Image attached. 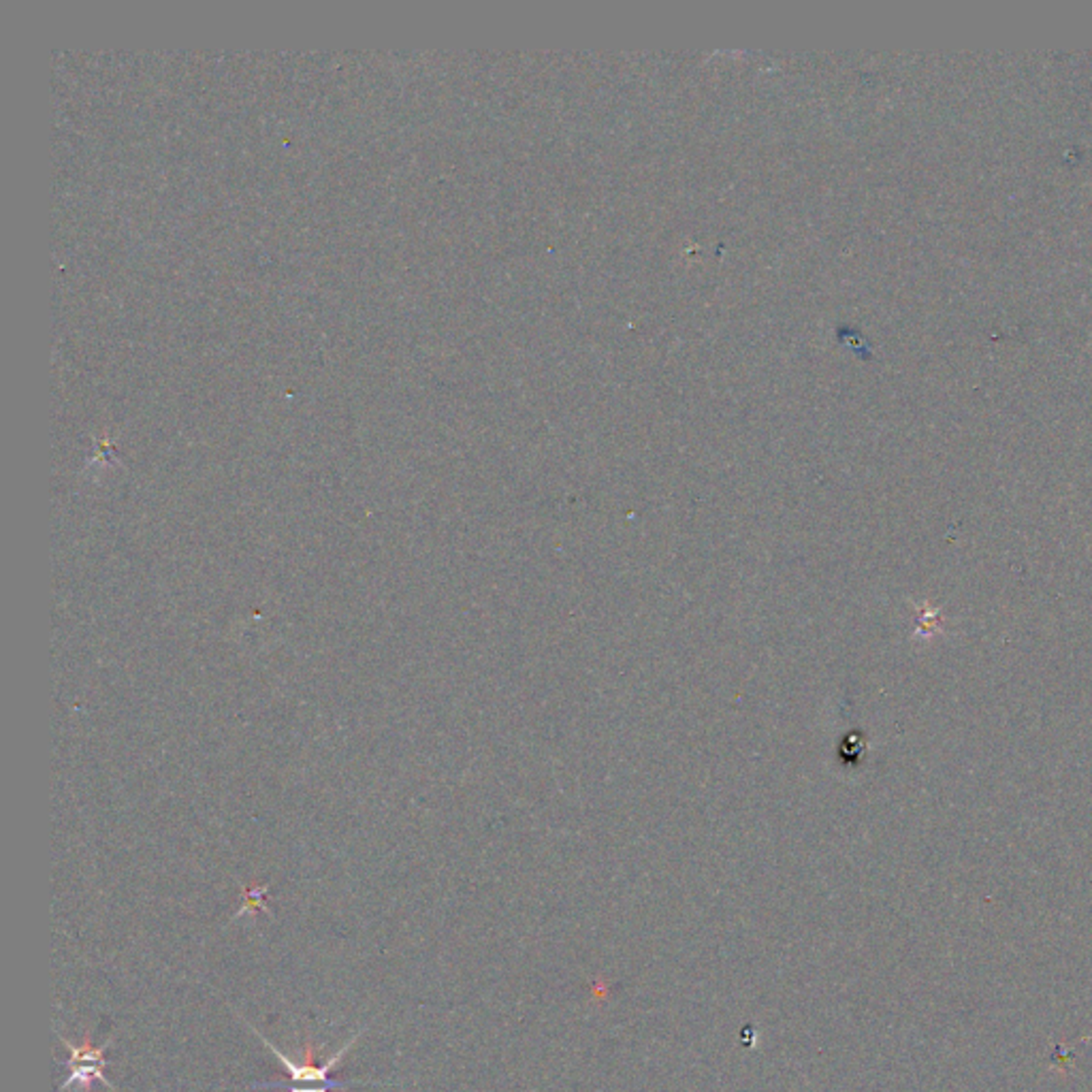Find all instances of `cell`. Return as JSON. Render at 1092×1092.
I'll list each match as a JSON object with an SVG mask.
<instances>
[{"instance_id": "cell-1", "label": "cell", "mask_w": 1092, "mask_h": 1092, "mask_svg": "<svg viewBox=\"0 0 1092 1092\" xmlns=\"http://www.w3.org/2000/svg\"><path fill=\"white\" fill-rule=\"evenodd\" d=\"M252 1031H255V1028H252ZM255 1033H256V1031H255ZM256 1035L263 1039V1043H265V1046H267L269 1049H271V1052L276 1054V1057L279 1058V1063L284 1065V1069H287V1073H288V1078H290V1084H302V1086L331 1084V1086H335V1088H342V1090L348 1088V1086L357 1084V1081H337V1080H331V1078H329V1073H331V1071H334L335 1065L340 1063L342 1058H344V1054L348 1052V1049H350V1046H352V1043L357 1041V1039H358V1035H361V1033H358V1035L352 1037L350 1041H348L346 1046L342 1048L340 1052L335 1054V1057H331L329 1060H326L325 1065H314V1049L310 1048V1046L305 1048V1060H303L302 1065H297V1063H293V1060H290V1058L287 1057V1054H282V1052H279V1049H278L276 1046H273V1043L269 1041V1039L263 1037L261 1033H256Z\"/></svg>"}, {"instance_id": "cell-2", "label": "cell", "mask_w": 1092, "mask_h": 1092, "mask_svg": "<svg viewBox=\"0 0 1092 1092\" xmlns=\"http://www.w3.org/2000/svg\"><path fill=\"white\" fill-rule=\"evenodd\" d=\"M101 1067L103 1065H75V1067H71V1075H68V1078L65 1080V1084L60 1086V1090L77 1088L79 1092L82 1090L92 1092V1081H103L107 1088H112L115 1092L114 1086L105 1080Z\"/></svg>"}, {"instance_id": "cell-3", "label": "cell", "mask_w": 1092, "mask_h": 1092, "mask_svg": "<svg viewBox=\"0 0 1092 1092\" xmlns=\"http://www.w3.org/2000/svg\"><path fill=\"white\" fill-rule=\"evenodd\" d=\"M62 1043H65V1048L71 1052V1057L67 1060V1067H75V1065H107V1060L103 1058V1048H107V1043H105L103 1048H94L92 1041H90V1035L83 1039V1043H79L75 1046L73 1041H67V1039H62Z\"/></svg>"}, {"instance_id": "cell-4", "label": "cell", "mask_w": 1092, "mask_h": 1092, "mask_svg": "<svg viewBox=\"0 0 1092 1092\" xmlns=\"http://www.w3.org/2000/svg\"><path fill=\"white\" fill-rule=\"evenodd\" d=\"M255 1088H288V1092H329L334 1090L335 1086L331 1084H316V1086H302L299 1088L297 1084H284V1081H273V1084H252Z\"/></svg>"}]
</instances>
